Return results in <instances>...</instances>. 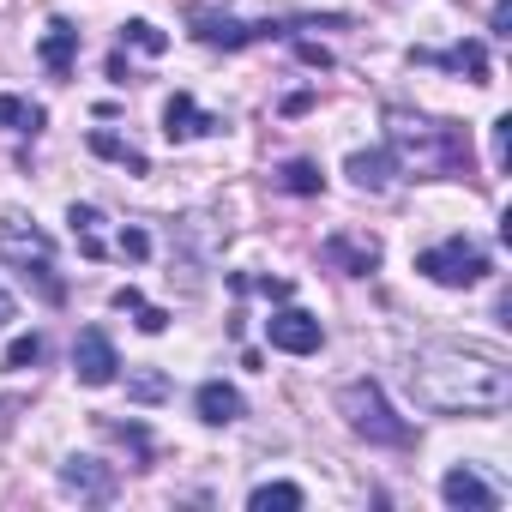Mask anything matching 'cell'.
Returning a JSON list of instances; mask_svg holds the SVG:
<instances>
[{"mask_svg": "<svg viewBox=\"0 0 512 512\" xmlns=\"http://www.w3.org/2000/svg\"><path fill=\"white\" fill-rule=\"evenodd\" d=\"M410 380H416V398L428 410H446V416H494L512 398V374L494 356L464 350V344H428V350H416Z\"/></svg>", "mask_w": 512, "mask_h": 512, "instance_id": "1", "label": "cell"}, {"mask_svg": "<svg viewBox=\"0 0 512 512\" xmlns=\"http://www.w3.org/2000/svg\"><path fill=\"white\" fill-rule=\"evenodd\" d=\"M386 145H392V163H404L410 175H470V133L452 121L386 109Z\"/></svg>", "mask_w": 512, "mask_h": 512, "instance_id": "2", "label": "cell"}, {"mask_svg": "<svg viewBox=\"0 0 512 512\" xmlns=\"http://www.w3.org/2000/svg\"><path fill=\"white\" fill-rule=\"evenodd\" d=\"M49 235L43 229H31L25 217H7V223H0V260H13L37 290H43V302H67V284L55 278V260H49Z\"/></svg>", "mask_w": 512, "mask_h": 512, "instance_id": "3", "label": "cell"}, {"mask_svg": "<svg viewBox=\"0 0 512 512\" xmlns=\"http://www.w3.org/2000/svg\"><path fill=\"white\" fill-rule=\"evenodd\" d=\"M338 404H344V416H350V428H356L362 440H374V446H410V422L392 416V404L380 398L374 380H350V386L338 392Z\"/></svg>", "mask_w": 512, "mask_h": 512, "instance_id": "4", "label": "cell"}, {"mask_svg": "<svg viewBox=\"0 0 512 512\" xmlns=\"http://www.w3.org/2000/svg\"><path fill=\"white\" fill-rule=\"evenodd\" d=\"M416 272L434 278V284H446V290H470V284L488 278V253L476 241H464V235H446L440 247H422L416 253Z\"/></svg>", "mask_w": 512, "mask_h": 512, "instance_id": "5", "label": "cell"}, {"mask_svg": "<svg viewBox=\"0 0 512 512\" xmlns=\"http://www.w3.org/2000/svg\"><path fill=\"white\" fill-rule=\"evenodd\" d=\"M187 31H193L199 43H217V49H247V43L284 37V25H272V19L241 25V19H229V13H217V7H193V13H187Z\"/></svg>", "mask_w": 512, "mask_h": 512, "instance_id": "6", "label": "cell"}, {"mask_svg": "<svg viewBox=\"0 0 512 512\" xmlns=\"http://www.w3.org/2000/svg\"><path fill=\"white\" fill-rule=\"evenodd\" d=\"M266 338H272V350H284V356H314V350L326 344V326H320L314 314H302V308H278V314L266 320Z\"/></svg>", "mask_w": 512, "mask_h": 512, "instance_id": "7", "label": "cell"}, {"mask_svg": "<svg viewBox=\"0 0 512 512\" xmlns=\"http://www.w3.org/2000/svg\"><path fill=\"white\" fill-rule=\"evenodd\" d=\"M410 61L440 67V73H458V79H470V85H488V49H482L476 37H464V43H452V49H410Z\"/></svg>", "mask_w": 512, "mask_h": 512, "instance_id": "8", "label": "cell"}, {"mask_svg": "<svg viewBox=\"0 0 512 512\" xmlns=\"http://www.w3.org/2000/svg\"><path fill=\"white\" fill-rule=\"evenodd\" d=\"M73 374L85 380V386H115V374H121V356H115V344H109V332H79V344H73Z\"/></svg>", "mask_w": 512, "mask_h": 512, "instance_id": "9", "label": "cell"}, {"mask_svg": "<svg viewBox=\"0 0 512 512\" xmlns=\"http://www.w3.org/2000/svg\"><path fill=\"white\" fill-rule=\"evenodd\" d=\"M211 127H223V121H217V115H199V103H193L187 91H175V97L163 103V139H169V145L199 139V133H211Z\"/></svg>", "mask_w": 512, "mask_h": 512, "instance_id": "10", "label": "cell"}, {"mask_svg": "<svg viewBox=\"0 0 512 512\" xmlns=\"http://www.w3.org/2000/svg\"><path fill=\"white\" fill-rule=\"evenodd\" d=\"M440 494H446V506H464V512H494L500 506V494L470 470V464H458V470H446V482H440Z\"/></svg>", "mask_w": 512, "mask_h": 512, "instance_id": "11", "label": "cell"}, {"mask_svg": "<svg viewBox=\"0 0 512 512\" xmlns=\"http://www.w3.org/2000/svg\"><path fill=\"white\" fill-rule=\"evenodd\" d=\"M193 410H199V422L229 428V422H241V392H235V386H223V380H205V386L193 392Z\"/></svg>", "mask_w": 512, "mask_h": 512, "instance_id": "12", "label": "cell"}, {"mask_svg": "<svg viewBox=\"0 0 512 512\" xmlns=\"http://www.w3.org/2000/svg\"><path fill=\"white\" fill-rule=\"evenodd\" d=\"M320 253H326L332 266H344L350 278H368V272L380 266V247H374V241H356V235H332Z\"/></svg>", "mask_w": 512, "mask_h": 512, "instance_id": "13", "label": "cell"}, {"mask_svg": "<svg viewBox=\"0 0 512 512\" xmlns=\"http://www.w3.org/2000/svg\"><path fill=\"white\" fill-rule=\"evenodd\" d=\"M37 55H43V67H49V73H55V79H67V73H73V61H79V31H73V25H67V19H55V25H49V37H43V49H37Z\"/></svg>", "mask_w": 512, "mask_h": 512, "instance_id": "14", "label": "cell"}, {"mask_svg": "<svg viewBox=\"0 0 512 512\" xmlns=\"http://www.w3.org/2000/svg\"><path fill=\"white\" fill-rule=\"evenodd\" d=\"M344 169H350V181H356L362 193H386V187H392V169H398V163H392V151H356V157H350Z\"/></svg>", "mask_w": 512, "mask_h": 512, "instance_id": "15", "label": "cell"}, {"mask_svg": "<svg viewBox=\"0 0 512 512\" xmlns=\"http://www.w3.org/2000/svg\"><path fill=\"white\" fill-rule=\"evenodd\" d=\"M61 482H67L73 494H85V500H109V488H115V476H109V470H97L91 458H73V464L61 470Z\"/></svg>", "mask_w": 512, "mask_h": 512, "instance_id": "16", "label": "cell"}, {"mask_svg": "<svg viewBox=\"0 0 512 512\" xmlns=\"http://www.w3.org/2000/svg\"><path fill=\"white\" fill-rule=\"evenodd\" d=\"M67 223H73V241H79L85 260H103V235H97V223H103V217H97L91 205H73V211H67Z\"/></svg>", "mask_w": 512, "mask_h": 512, "instance_id": "17", "label": "cell"}, {"mask_svg": "<svg viewBox=\"0 0 512 512\" xmlns=\"http://www.w3.org/2000/svg\"><path fill=\"white\" fill-rule=\"evenodd\" d=\"M115 308H121V314H133V320H139V332H163V326H169V314H163V308H151L133 284H127V290H115Z\"/></svg>", "mask_w": 512, "mask_h": 512, "instance_id": "18", "label": "cell"}, {"mask_svg": "<svg viewBox=\"0 0 512 512\" xmlns=\"http://www.w3.org/2000/svg\"><path fill=\"white\" fill-rule=\"evenodd\" d=\"M247 506H253V512H272V506L296 512V506H302V488H296V482H260V488L247 494Z\"/></svg>", "mask_w": 512, "mask_h": 512, "instance_id": "19", "label": "cell"}, {"mask_svg": "<svg viewBox=\"0 0 512 512\" xmlns=\"http://www.w3.org/2000/svg\"><path fill=\"white\" fill-rule=\"evenodd\" d=\"M91 151H97V157H109V163H127L133 175H145V157H139L127 139H115V133H91Z\"/></svg>", "mask_w": 512, "mask_h": 512, "instance_id": "20", "label": "cell"}, {"mask_svg": "<svg viewBox=\"0 0 512 512\" xmlns=\"http://www.w3.org/2000/svg\"><path fill=\"white\" fill-rule=\"evenodd\" d=\"M0 127L37 133V127H43V109H37V103H25V97H0Z\"/></svg>", "mask_w": 512, "mask_h": 512, "instance_id": "21", "label": "cell"}, {"mask_svg": "<svg viewBox=\"0 0 512 512\" xmlns=\"http://www.w3.org/2000/svg\"><path fill=\"white\" fill-rule=\"evenodd\" d=\"M121 43H133V49H145V55H163V49H169V37H163L151 19H127V25H121Z\"/></svg>", "mask_w": 512, "mask_h": 512, "instance_id": "22", "label": "cell"}, {"mask_svg": "<svg viewBox=\"0 0 512 512\" xmlns=\"http://www.w3.org/2000/svg\"><path fill=\"white\" fill-rule=\"evenodd\" d=\"M37 362H43V338H37V332H25V338L7 344V368H13V374H25V368H37Z\"/></svg>", "mask_w": 512, "mask_h": 512, "instance_id": "23", "label": "cell"}, {"mask_svg": "<svg viewBox=\"0 0 512 512\" xmlns=\"http://www.w3.org/2000/svg\"><path fill=\"white\" fill-rule=\"evenodd\" d=\"M284 187L290 193H320V169L314 163H284Z\"/></svg>", "mask_w": 512, "mask_h": 512, "instance_id": "24", "label": "cell"}, {"mask_svg": "<svg viewBox=\"0 0 512 512\" xmlns=\"http://www.w3.org/2000/svg\"><path fill=\"white\" fill-rule=\"evenodd\" d=\"M488 133H494V169H506V163H512V121L500 115V121H494Z\"/></svg>", "mask_w": 512, "mask_h": 512, "instance_id": "25", "label": "cell"}, {"mask_svg": "<svg viewBox=\"0 0 512 512\" xmlns=\"http://www.w3.org/2000/svg\"><path fill=\"white\" fill-rule=\"evenodd\" d=\"M235 290H260V296H290V278H235Z\"/></svg>", "mask_w": 512, "mask_h": 512, "instance_id": "26", "label": "cell"}, {"mask_svg": "<svg viewBox=\"0 0 512 512\" xmlns=\"http://www.w3.org/2000/svg\"><path fill=\"white\" fill-rule=\"evenodd\" d=\"M121 253H127V260H145V253H151V235H145V229H121Z\"/></svg>", "mask_w": 512, "mask_h": 512, "instance_id": "27", "label": "cell"}, {"mask_svg": "<svg viewBox=\"0 0 512 512\" xmlns=\"http://www.w3.org/2000/svg\"><path fill=\"white\" fill-rule=\"evenodd\" d=\"M163 392H169V386H163V374H139V380H133V398H145V404H151V398H163Z\"/></svg>", "mask_w": 512, "mask_h": 512, "instance_id": "28", "label": "cell"}, {"mask_svg": "<svg viewBox=\"0 0 512 512\" xmlns=\"http://www.w3.org/2000/svg\"><path fill=\"white\" fill-rule=\"evenodd\" d=\"M296 55H302V61H308V67H332V55H326V49H320V43H296Z\"/></svg>", "mask_w": 512, "mask_h": 512, "instance_id": "29", "label": "cell"}, {"mask_svg": "<svg viewBox=\"0 0 512 512\" xmlns=\"http://www.w3.org/2000/svg\"><path fill=\"white\" fill-rule=\"evenodd\" d=\"M494 37H512V0H500V7H494Z\"/></svg>", "mask_w": 512, "mask_h": 512, "instance_id": "30", "label": "cell"}, {"mask_svg": "<svg viewBox=\"0 0 512 512\" xmlns=\"http://www.w3.org/2000/svg\"><path fill=\"white\" fill-rule=\"evenodd\" d=\"M7 320H13V296H7V290H0V326H7Z\"/></svg>", "mask_w": 512, "mask_h": 512, "instance_id": "31", "label": "cell"}]
</instances>
